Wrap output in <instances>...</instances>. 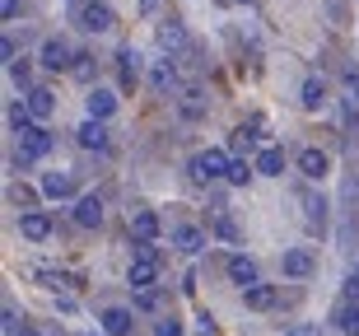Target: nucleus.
Segmentation results:
<instances>
[{
  "label": "nucleus",
  "instance_id": "nucleus-9",
  "mask_svg": "<svg viewBox=\"0 0 359 336\" xmlns=\"http://www.w3.org/2000/svg\"><path fill=\"white\" fill-rule=\"evenodd\" d=\"M75 224L89 229V234L107 224V206H103V196H98V191H84L80 201H75Z\"/></svg>",
  "mask_w": 359,
  "mask_h": 336
},
{
  "label": "nucleus",
  "instance_id": "nucleus-41",
  "mask_svg": "<svg viewBox=\"0 0 359 336\" xmlns=\"http://www.w3.org/2000/svg\"><path fill=\"white\" fill-rule=\"evenodd\" d=\"M56 313H80V304H75L70 295H56Z\"/></svg>",
  "mask_w": 359,
  "mask_h": 336
},
{
  "label": "nucleus",
  "instance_id": "nucleus-8",
  "mask_svg": "<svg viewBox=\"0 0 359 336\" xmlns=\"http://www.w3.org/2000/svg\"><path fill=\"white\" fill-rule=\"evenodd\" d=\"M38 66H42V70H70V66H75L70 42L56 38V33H52V38H42V42H38Z\"/></svg>",
  "mask_w": 359,
  "mask_h": 336
},
{
  "label": "nucleus",
  "instance_id": "nucleus-32",
  "mask_svg": "<svg viewBox=\"0 0 359 336\" xmlns=\"http://www.w3.org/2000/svg\"><path fill=\"white\" fill-rule=\"evenodd\" d=\"M70 75H75L80 84H89V89H93V75H98V61H93L89 52H75V66H70Z\"/></svg>",
  "mask_w": 359,
  "mask_h": 336
},
{
  "label": "nucleus",
  "instance_id": "nucleus-1",
  "mask_svg": "<svg viewBox=\"0 0 359 336\" xmlns=\"http://www.w3.org/2000/svg\"><path fill=\"white\" fill-rule=\"evenodd\" d=\"M52 149H56V135L47 131V126H33L24 140H14V168H33V163H42Z\"/></svg>",
  "mask_w": 359,
  "mask_h": 336
},
{
  "label": "nucleus",
  "instance_id": "nucleus-39",
  "mask_svg": "<svg viewBox=\"0 0 359 336\" xmlns=\"http://www.w3.org/2000/svg\"><path fill=\"white\" fill-rule=\"evenodd\" d=\"M159 5H163V0H135V14L149 19V14H159Z\"/></svg>",
  "mask_w": 359,
  "mask_h": 336
},
{
  "label": "nucleus",
  "instance_id": "nucleus-45",
  "mask_svg": "<svg viewBox=\"0 0 359 336\" xmlns=\"http://www.w3.org/2000/svg\"><path fill=\"white\" fill-rule=\"evenodd\" d=\"M89 336H107V332H103V327H98V332H89Z\"/></svg>",
  "mask_w": 359,
  "mask_h": 336
},
{
  "label": "nucleus",
  "instance_id": "nucleus-3",
  "mask_svg": "<svg viewBox=\"0 0 359 336\" xmlns=\"http://www.w3.org/2000/svg\"><path fill=\"white\" fill-rule=\"evenodd\" d=\"M149 89H154L159 98H177L187 89V84H182V70H177L173 56H159V61L149 66Z\"/></svg>",
  "mask_w": 359,
  "mask_h": 336
},
{
  "label": "nucleus",
  "instance_id": "nucleus-28",
  "mask_svg": "<svg viewBox=\"0 0 359 336\" xmlns=\"http://www.w3.org/2000/svg\"><path fill=\"white\" fill-rule=\"evenodd\" d=\"M187 182H191V187H205V191L215 187V177H210V168H205V159H201V154H191V159H187Z\"/></svg>",
  "mask_w": 359,
  "mask_h": 336
},
{
  "label": "nucleus",
  "instance_id": "nucleus-27",
  "mask_svg": "<svg viewBox=\"0 0 359 336\" xmlns=\"http://www.w3.org/2000/svg\"><path fill=\"white\" fill-rule=\"evenodd\" d=\"M332 323H336V332L359 336V304H355V299H346V304H341V309L332 313Z\"/></svg>",
  "mask_w": 359,
  "mask_h": 336
},
{
  "label": "nucleus",
  "instance_id": "nucleus-43",
  "mask_svg": "<svg viewBox=\"0 0 359 336\" xmlns=\"http://www.w3.org/2000/svg\"><path fill=\"white\" fill-rule=\"evenodd\" d=\"M350 98H355V108H359V75L350 80Z\"/></svg>",
  "mask_w": 359,
  "mask_h": 336
},
{
  "label": "nucleus",
  "instance_id": "nucleus-19",
  "mask_svg": "<svg viewBox=\"0 0 359 336\" xmlns=\"http://www.w3.org/2000/svg\"><path fill=\"white\" fill-rule=\"evenodd\" d=\"M154 38H159V52L163 56H177L187 47V24L173 14V19H163V24H159V33H154Z\"/></svg>",
  "mask_w": 359,
  "mask_h": 336
},
{
  "label": "nucleus",
  "instance_id": "nucleus-16",
  "mask_svg": "<svg viewBox=\"0 0 359 336\" xmlns=\"http://www.w3.org/2000/svg\"><path fill=\"white\" fill-rule=\"evenodd\" d=\"M159 210H149V206L131 210V243H159Z\"/></svg>",
  "mask_w": 359,
  "mask_h": 336
},
{
  "label": "nucleus",
  "instance_id": "nucleus-12",
  "mask_svg": "<svg viewBox=\"0 0 359 336\" xmlns=\"http://www.w3.org/2000/svg\"><path fill=\"white\" fill-rule=\"evenodd\" d=\"M173 103H177V117H182V121H201L205 112H210V98H205V89H201V84H187Z\"/></svg>",
  "mask_w": 359,
  "mask_h": 336
},
{
  "label": "nucleus",
  "instance_id": "nucleus-13",
  "mask_svg": "<svg viewBox=\"0 0 359 336\" xmlns=\"http://www.w3.org/2000/svg\"><path fill=\"white\" fill-rule=\"evenodd\" d=\"M135 84H140V52L135 47H117V89L135 94Z\"/></svg>",
  "mask_w": 359,
  "mask_h": 336
},
{
  "label": "nucleus",
  "instance_id": "nucleus-29",
  "mask_svg": "<svg viewBox=\"0 0 359 336\" xmlns=\"http://www.w3.org/2000/svg\"><path fill=\"white\" fill-rule=\"evenodd\" d=\"M33 61H38V56H19V61H10V80L19 84V89H33Z\"/></svg>",
  "mask_w": 359,
  "mask_h": 336
},
{
  "label": "nucleus",
  "instance_id": "nucleus-31",
  "mask_svg": "<svg viewBox=\"0 0 359 336\" xmlns=\"http://www.w3.org/2000/svg\"><path fill=\"white\" fill-rule=\"evenodd\" d=\"M215 238L233 243V248H238V243H243V229H238V220L229 215V210H224V215H215Z\"/></svg>",
  "mask_w": 359,
  "mask_h": 336
},
{
  "label": "nucleus",
  "instance_id": "nucleus-38",
  "mask_svg": "<svg viewBox=\"0 0 359 336\" xmlns=\"http://www.w3.org/2000/svg\"><path fill=\"white\" fill-rule=\"evenodd\" d=\"M327 14H332V19H336V24H346V0H327Z\"/></svg>",
  "mask_w": 359,
  "mask_h": 336
},
{
  "label": "nucleus",
  "instance_id": "nucleus-42",
  "mask_svg": "<svg viewBox=\"0 0 359 336\" xmlns=\"http://www.w3.org/2000/svg\"><path fill=\"white\" fill-rule=\"evenodd\" d=\"M346 299H355V304H359V276H355V271L346 276Z\"/></svg>",
  "mask_w": 359,
  "mask_h": 336
},
{
  "label": "nucleus",
  "instance_id": "nucleus-35",
  "mask_svg": "<svg viewBox=\"0 0 359 336\" xmlns=\"http://www.w3.org/2000/svg\"><path fill=\"white\" fill-rule=\"evenodd\" d=\"M196 336H219V323H215V313H196Z\"/></svg>",
  "mask_w": 359,
  "mask_h": 336
},
{
  "label": "nucleus",
  "instance_id": "nucleus-15",
  "mask_svg": "<svg viewBox=\"0 0 359 336\" xmlns=\"http://www.w3.org/2000/svg\"><path fill=\"white\" fill-rule=\"evenodd\" d=\"M75 145L80 149H89V154H103L112 140H107V121H93V117H84L80 126H75Z\"/></svg>",
  "mask_w": 359,
  "mask_h": 336
},
{
  "label": "nucleus",
  "instance_id": "nucleus-6",
  "mask_svg": "<svg viewBox=\"0 0 359 336\" xmlns=\"http://www.w3.org/2000/svg\"><path fill=\"white\" fill-rule=\"evenodd\" d=\"M224 276H229V285H238V295H243V290H252V285H262V267H257V257H248V253L229 257Z\"/></svg>",
  "mask_w": 359,
  "mask_h": 336
},
{
  "label": "nucleus",
  "instance_id": "nucleus-46",
  "mask_svg": "<svg viewBox=\"0 0 359 336\" xmlns=\"http://www.w3.org/2000/svg\"><path fill=\"white\" fill-rule=\"evenodd\" d=\"M233 5H252V0H233Z\"/></svg>",
  "mask_w": 359,
  "mask_h": 336
},
{
  "label": "nucleus",
  "instance_id": "nucleus-10",
  "mask_svg": "<svg viewBox=\"0 0 359 336\" xmlns=\"http://www.w3.org/2000/svg\"><path fill=\"white\" fill-rule=\"evenodd\" d=\"M117 103H121V89H107V84H93L89 94H84V108H89L93 121H107L117 112Z\"/></svg>",
  "mask_w": 359,
  "mask_h": 336
},
{
  "label": "nucleus",
  "instance_id": "nucleus-14",
  "mask_svg": "<svg viewBox=\"0 0 359 336\" xmlns=\"http://www.w3.org/2000/svg\"><path fill=\"white\" fill-rule=\"evenodd\" d=\"M24 108H28V117L42 126V121H52V117H56V94L47 89V84H33V89L24 94Z\"/></svg>",
  "mask_w": 359,
  "mask_h": 336
},
{
  "label": "nucleus",
  "instance_id": "nucleus-33",
  "mask_svg": "<svg viewBox=\"0 0 359 336\" xmlns=\"http://www.w3.org/2000/svg\"><path fill=\"white\" fill-rule=\"evenodd\" d=\"M154 336H187V332H182V318H177V313H159Z\"/></svg>",
  "mask_w": 359,
  "mask_h": 336
},
{
  "label": "nucleus",
  "instance_id": "nucleus-23",
  "mask_svg": "<svg viewBox=\"0 0 359 336\" xmlns=\"http://www.w3.org/2000/svg\"><path fill=\"white\" fill-rule=\"evenodd\" d=\"M299 103H304L308 112H322L327 108V80H322V75H308V80L299 84Z\"/></svg>",
  "mask_w": 359,
  "mask_h": 336
},
{
  "label": "nucleus",
  "instance_id": "nucleus-40",
  "mask_svg": "<svg viewBox=\"0 0 359 336\" xmlns=\"http://www.w3.org/2000/svg\"><path fill=\"white\" fill-rule=\"evenodd\" d=\"M0 56H5V66H10V61H19V47H14V38L0 42Z\"/></svg>",
  "mask_w": 359,
  "mask_h": 336
},
{
  "label": "nucleus",
  "instance_id": "nucleus-47",
  "mask_svg": "<svg viewBox=\"0 0 359 336\" xmlns=\"http://www.w3.org/2000/svg\"><path fill=\"white\" fill-rule=\"evenodd\" d=\"M355 276H359V262H355Z\"/></svg>",
  "mask_w": 359,
  "mask_h": 336
},
{
  "label": "nucleus",
  "instance_id": "nucleus-4",
  "mask_svg": "<svg viewBox=\"0 0 359 336\" xmlns=\"http://www.w3.org/2000/svg\"><path fill=\"white\" fill-rule=\"evenodd\" d=\"M75 24H80L84 33H112V28H117V14H112L107 0H84L80 10H75Z\"/></svg>",
  "mask_w": 359,
  "mask_h": 336
},
{
  "label": "nucleus",
  "instance_id": "nucleus-17",
  "mask_svg": "<svg viewBox=\"0 0 359 336\" xmlns=\"http://www.w3.org/2000/svg\"><path fill=\"white\" fill-rule=\"evenodd\" d=\"M98 323H103V332H107V336H131V327H135V309H131V304H107V309L98 313Z\"/></svg>",
  "mask_w": 359,
  "mask_h": 336
},
{
  "label": "nucleus",
  "instance_id": "nucleus-22",
  "mask_svg": "<svg viewBox=\"0 0 359 336\" xmlns=\"http://www.w3.org/2000/svg\"><path fill=\"white\" fill-rule=\"evenodd\" d=\"M304 224H308V234H327V196L304 191Z\"/></svg>",
  "mask_w": 359,
  "mask_h": 336
},
{
  "label": "nucleus",
  "instance_id": "nucleus-44",
  "mask_svg": "<svg viewBox=\"0 0 359 336\" xmlns=\"http://www.w3.org/2000/svg\"><path fill=\"white\" fill-rule=\"evenodd\" d=\"M19 336H38V332H33V327H24V332H19Z\"/></svg>",
  "mask_w": 359,
  "mask_h": 336
},
{
  "label": "nucleus",
  "instance_id": "nucleus-18",
  "mask_svg": "<svg viewBox=\"0 0 359 336\" xmlns=\"http://www.w3.org/2000/svg\"><path fill=\"white\" fill-rule=\"evenodd\" d=\"M19 234H24L28 243H47L56 234V220L47 215V210H24V215H19Z\"/></svg>",
  "mask_w": 359,
  "mask_h": 336
},
{
  "label": "nucleus",
  "instance_id": "nucleus-26",
  "mask_svg": "<svg viewBox=\"0 0 359 336\" xmlns=\"http://www.w3.org/2000/svg\"><path fill=\"white\" fill-rule=\"evenodd\" d=\"M163 299H168V290H163V285H154V290H135V295H131V309L135 313H159Z\"/></svg>",
  "mask_w": 359,
  "mask_h": 336
},
{
  "label": "nucleus",
  "instance_id": "nucleus-30",
  "mask_svg": "<svg viewBox=\"0 0 359 336\" xmlns=\"http://www.w3.org/2000/svg\"><path fill=\"white\" fill-rule=\"evenodd\" d=\"M10 201L19 206V215H24V210H42V191H33V187H19V182H14V187H10Z\"/></svg>",
  "mask_w": 359,
  "mask_h": 336
},
{
  "label": "nucleus",
  "instance_id": "nucleus-11",
  "mask_svg": "<svg viewBox=\"0 0 359 336\" xmlns=\"http://www.w3.org/2000/svg\"><path fill=\"white\" fill-rule=\"evenodd\" d=\"M205 243H210V234H205L201 224H187V220L173 224V248L182 257H201V253H205Z\"/></svg>",
  "mask_w": 359,
  "mask_h": 336
},
{
  "label": "nucleus",
  "instance_id": "nucleus-37",
  "mask_svg": "<svg viewBox=\"0 0 359 336\" xmlns=\"http://www.w3.org/2000/svg\"><path fill=\"white\" fill-rule=\"evenodd\" d=\"M19 10H24L19 0H0V19H5V24H14V19H19Z\"/></svg>",
  "mask_w": 359,
  "mask_h": 336
},
{
  "label": "nucleus",
  "instance_id": "nucleus-24",
  "mask_svg": "<svg viewBox=\"0 0 359 336\" xmlns=\"http://www.w3.org/2000/svg\"><path fill=\"white\" fill-rule=\"evenodd\" d=\"M252 163H257V177H285V145H266Z\"/></svg>",
  "mask_w": 359,
  "mask_h": 336
},
{
  "label": "nucleus",
  "instance_id": "nucleus-36",
  "mask_svg": "<svg viewBox=\"0 0 359 336\" xmlns=\"http://www.w3.org/2000/svg\"><path fill=\"white\" fill-rule=\"evenodd\" d=\"M280 336H322V323H294V327H285Z\"/></svg>",
  "mask_w": 359,
  "mask_h": 336
},
{
  "label": "nucleus",
  "instance_id": "nucleus-20",
  "mask_svg": "<svg viewBox=\"0 0 359 336\" xmlns=\"http://www.w3.org/2000/svg\"><path fill=\"white\" fill-rule=\"evenodd\" d=\"M154 281H159V262H149V257H131V267H126V285L135 290H154Z\"/></svg>",
  "mask_w": 359,
  "mask_h": 336
},
{
  "label": "nucleus",
  "instance_id": "nucleus-25",
  "mask_svg": "<svg viewBox=\"0 0 359 336\" xmlns=\"http://www.w3.org/2000/svg\"><path fill=\"white\" fill-rule=\"evenodd\" d=\"M252 177H257V163H252V159H238V154H233V159H229L224 187H248V182H252Z\"/></svg>",
  "mask_w": 359,
  "mask_h": 336
},
{
  "label": "nucleus",
  "instance_id": "nucleus-2",
  "mask_svg": "<svg viewBox=\"0 0 359 336\" xmlns=\"http://www.w3.org/2000/svg\"><path fill=\"white\" fill-rule=\"evenodd\" d=\"M38 191H42V201H80V196H84V191H80V177L70 173V168H56V173H42Z\"/></svg>",
  "mask_w": 359,
  "mask_h": 336
},
{
  "label": "nucleus",
  "instance_id": "nucleus-21",
  "mask_svg": "<svg viewBox=\"0 0 359 336\" xmlns=\"http://www.w3.org/2000/svg\"><path fill=\"white\" fill-rule=\"evenodd\" d=\"M276 304H280V290H276V285H266V281L252 285V290H243V309H252V313H271Z\"/></svg>",
  "mask_w": 359,
  "mask_h": 336
},
{
  "label": "nucleus",
  "instance_id": "nucleus-5",
  "mask_svg": "<svg viewBox=\"0 0 359 336\" xmlns=\"http://www.w3.org/2000/svg\"><path fill=\"white\" fill-rule=\"evenodd\" d=\"M294 168H299L304 182H322V177L332 173V154H327L322 145H304L299 154H294Z\"/></svg>",
  "mask_w": 359,
  "mask_h": 336
},
{
  "label": "nucleus",
  "instance_id": "nucleus-7",
  "mask_svg": "<svg viewBox=\"0 0 359 336\" xmlns=\"http://www.w3.org/2000/svg\"><path fill=\"white\" fill-rule=\"evenodd\" d=\"M280 271H285V281H308L318 271V253L313 248H285L280 253Z\"/></svg>",
  "mask_w": 359,
  "mask_h": 336
},
{
  "label": "nucleus",
  "instance_id": "nucleus-34",
  "mask_svg": "<svg viewBox=\"0 0 359 336\" xmlns=\"http://www.w3.org/2000/svg\"><path fill=\"white\" fill-rule=\"evenodd\" d=\"M38 281H42V290H52V295H61L70 285V276H61V271H38Z\"/></svg>",
  "mask_w": 359,
  "mask_h": 336
}]
</instances>
